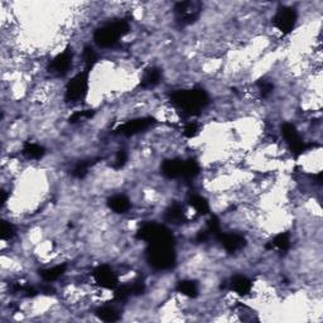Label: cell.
<instances>
[{"label": "cell", "instance_id": "83f0119b", "mask_svg": "<svg viewBox=\"0 0 323 323\" xmlns=\"http://www.w3.org/2000/svg\"><path fill=\"white\" fill-rule=\"evenodd\" d=\"M94 114H95L94 110L76 111V113L72 114V116L70 118V123H78V121L84 120V119H90L94 116Z\"/></svg>", "mask_w": 323, "mask_h": 323}, {"label": "cell", "instance_id": "ffe728a7", "mask_svg": "<svg viewBox=\"0 0 323 323\" xmlns=\"http://www.w3.org/2000/svg\"><path fill=\"white\" fill-rule=\"evenodd\" d=\"M290 248V236L288 232H282L277 235L274 239L266 245V249H278V250L287 251Z\"/></svg>", "mask_w": 323, "mask_h": 323}, {"label": "cell", "instance_id": "ac0fdd59", "mask_svg": "<svg viewBox=\"0 0 323 323\" xmlns=\"http://www.w3.org/2000/svg\"><path fill=\"white\" fill-rule=\"evenodd\" d=\"M190 205L195 208V211L200 215L205 216L210 213V205L207 200L200 195H192L190 197Z\"/></svg>", "mask_w": 323, "mask_h": 323}, {"label": "cell", "instance_id": "484cf974", "mask_svg": "<svg viewBox=\"0 0 323 323\" xmlns=\"http://www.w3.org/2000/svg\"><path fill=\"white\" fill-rule=\"evenodd\" d=\"M89 168H90L89 162H80V163L76 164V167L73 168L72 176L78 179H82L87 173H89Z\"/></svg>", "mask_w": 323, "mask_h": 323}, {"label": "cell", "instance_id": "6da1fadb", "mask_svg": "<svg viewBox=\"0 0 323 323\" xmlns=\"http://www.w3.org/2000/svg\"><path fill=\"white\" fill-rule=\"evenodd\" d=\"M172 102L189 115H197L208 104V95L202 89L179 90L172 94Z\"/></svg>", "mask_w": 323, "mask_h": 323}, {"label": "cell", "instance_id": "5b68a950", "mask_svg": "<svg viewBox=\"0 0 323 323\" xmlns=\"http://www.w3.org/2000/svg\"><path fill=\"white\" fill-rule=\"evenodd\" d=\"M137 237L139 240L150 244L173 243V235L167 227L157 224H145L138 231Z\"/></svg>", "mask_w": 323, "mask_h": 323}, {"label": "cell", "instance_id": "8992f818", "mask_svg": "<svg viewBox=\"0 0 323 323\" xmlns=\"http://www.w3.org/2000/svg\"><path fill=\"white\" fill-rule=\"evenodd\" d=\"M297 19H298V14H297L295 9L290 7H283L275 13L274 18H273V24L283 34H289L295 27Z\"/></svg>", "mask_w": 323, "mask_h": 323}, {"label": "cell", "instance_id": "44dd1931", "mask_svg": "<svg viewBox=\"0 0 323 323\" xmlns=\"http://www.w3.org/2000/svg\"><path fill=\"white\" fill-rule=\"evenodd\" d=\"M23 154L27 155L31 159H41L46 154V150H44V148L42 145L27 142L24 144V147H23Z\"/></svg>", "mask_w": 323, "mask_h": 323}, {"label": "cell", "instance_id": "9c48e42d", "mask_svg": "<svg viewBox=\"0 0 323 323\" xmlns=\"http://www.w3.org/2000/svg\"><path fill=\"white\" fill-rule=\"evenodd\" d=\"M282 134H283V138H284L285 142L288 143V145H289V148L292 149L293 153H295V154H302L303 152H306L308 145L303 142V139H302L301 135L298 134V131H297L294 125H292V124L289 123L283 124Z\"/></svg>", "mask_w": 323, "mask_h": 323}, {"label": "cell", "instance_id": "7a4b0ae2", "mask_svg": "<svg viewBox=\"0 0 323 323\" xmlns=\"http://www.w3.org/2000/svg\"><path fill=\"white\" fill-rule=\"evenodd\" d=\"M129 23L126 20H115L99 28L94 33V41L100 48H111L116 46L120 38L129 33Z\"/></svg>", "mask_w": 323, "mask_h": 323}, {"label": "cell", "instance_id": "8fae6325", "mask_svg": "<svg viewBox=\"0 0 323 323\" xmlns=\"http://www.w3.org/2000/svg\"><path fill=\"white\" fill-rule=\"evenodd\" d=\"M73 53L71 48H66L65 51L61 52L52 60L51 62V70L57 75H65L68 72L71 65H72Z\"/></svg>", "mask_w": 323, "mask_h": 323}, {"label": "cell", "instance_id": "4316f807", "mask_svg": "<svg viewBox=\"0 0 323 323\" xmlns=\"http://www.w3.org/2000/svg\"><path fill=\"white\" fill-rule=\"evenodd\" d=\"M0 235H2L3 240L12 239V237L15 235L14 225L10 224V222H8V221H3L2 222V232H0Z\"/></svg>", "mask_w": 323, "mask_h": 323}, {"label": "cell", "instance_id": "ba28073f", "mask_svg": "<svg viewBox=\"0 0 323 323\" xmlns=\"http://www.w3.org/2000/svg\"><path fill=\"white\" fill-rule=\"evenodd\" d=\"M94 279L99 287L105 289H116L119 285V279L116 273L107 265H100L92 273Z\"/></svg>", "mask_w": 323, "mask_h": 323}, {"label": "cell", "instance_id": "3957f363", "mask_svg": "<svg viewBox=\"0 0 323 323\" xmlns=\"http://www.w3.org/2000/svg\"><path fill=\"white\" fill-rule=\"evenodd\" d=\"M147 258L150 265L158 270L173 268V265L176 264V253H174L173 243L150 244Z\"/></svg>", "mask_w": 323, "mask_h": 323}, {"label": "cell", "instance_id": "d4e9b609", "mask_svg": "<svg viewBox=\"0 0 323 323\" xmlns=\"http://www.w3.org/2000/svg\"><path fill=\"white\" fill-rule=\"evenodd\" d=\"M82 57H84V62L86 63L87 70H90V68L97 62V53L95 52V49L90 46L85 47L84 52H82Z\"/></svg>", "mask_w": 323, "mask_h": 323}, {"label": "cell", "instance_id": "cb8c5ba5", "mask_svg": "<svg viewBox=\"0 0 323 323\" xmlns=\"http://www.w3.org/2000/svg\"><path fill=\"white\" fill-rule=\"evenodd\" d=\"M96 316L104 322H116L120 318L118 311L113 307H101L96 311Z\"/></svg>", "mask_w": 323, "mask_h": 323}, {"label": "cell", "instance_id": "d6986e66", "mask_svg": "<svg viewBox=\"0 0 323 323\" xmlns=\"http://www.w3.org/2000/svg\"><path fill=\"white\" fill-rule=\"evenodd\" d=\"M184 219V212L183 208L178 203H174L171 207L167 210L166 215H164V220L169 224H181Z\"/></svg>", "mask_w": 323, "mask_h": 323}, {"label": "cell", "instance_id": "f546056e", "mask_svg": "<svg viewBox=\"0 0 323 323\" xmlns=\"http://www.w3.org/2000/svg\"><path fill=\"white\" fill-rule=\"evenodd\" d=\"M126 160H128V154H126L125 150H119V152L116 153L115 160H114V168H123V167L125 166Z\"/></svg>", "mask_w": 323, "mask_h": 323}, {"label": "cell", "instance_id": "7402d4cb", "mask_svg": "<svg viewBox=\"0 0 323 323\" xmlns=\"http://www.w3.org/2000/svg\"><path fill=\"white\" fill-rule=\"evenodd\" d=\"M200 173V166L197 164V162L195 160H186L183 162V167H182V174H181V178L186 179H193L198 176Z\"/></svg>", "mask_w": 323, "mask_h": 323}, {"label": "cell", "instance_id": "9a60e30c", "mask_svg": "<svg viewBox=\"0 0 323 323\" xmlns=\"http://www.w3.org/2000/svg\"><path fill=\"white\" fill-rule=\"evenodd\" d=\"M230 287L236 294L248 295L251 292V282L245 275H235L230 282Z\"/></svg>", "mask_w": 323, "mask_h": 323}, {"label": "cell", "instance_id": "e0dca14e", "mask_svg": "<svg viewBox=\"0 0 323 323\" xmlns=\"http://www.w3.org/2000/svg\"><path fill=\"white\" fill-rule=\"evenodd\" d=\"M162 81V71L158 67H152L147 70L142 80V87H154Z\"/></svg>", "mask_w": 323, "mask_h": 323}, {"label": "cell", "instance_id": "f1b7e54d", "mask_svg": "<svg viewBox=\"0 0 323 323\" xmlns=\"http://www.w3.org/2000/svg\"><path fill=\"white\" fill-rule=\"evenodd\" d=\"M258 87H259V91H260L261 96L266 97V96H269L270 94H272L273 89H274V85H273L270 81L261 80V81L258 82Z\"/></svg>", "mask_w": 323, "mask_h": 323}, {"label": "cell", "instance_id": "52a82bcc", "mask_svg": "<svg viewBox=\"0 0 323 323\" xmlns=\"http://www.w3.org/2000/svg\"><path fill=\"white\" fill-rule=\"evenodd\" d=\"M153 124H154V119L153 118L134 119V120L126 121V123L119 125L115 129V133L124 135V137H133V135H137L142 133V131L147 130Z\"/></svg>", "mask_w": 323, "mask_h": 323}, {"label": "cell", "instance_id": "2e32d148", "mask_svg": "<svg viewBox=\"0 0 323 323\" xmlns=\"http://www.w3.org/2000/svg\"><path fill=\"white\" fill-rule=\"evenodd\" d=\"M67 270V265L66 264H60V265H56L53 268H48L42 270L39 274H41V278L44 280L46 283H52L55 280H57L58 278L62 277L63 274Z\"/></svg>", "mask_w": 323, "mask_h": 323}, {"label": "cell", "instance_id": "7c38bea8", "mask_svg": "<svg viewBox=\"0 0 323 323\" xmlns=\"http://www.w3.org/2000/svg\"><path fill=\"white\" fill-rule=\"evenodd\" d=\"M217 241L221 243L225 250L227 253H236L240 249L244 248L245 245V239L239 234H226V232H221L219 236L216 237Z\"/></svg>", "mask_w": 323, "mask_h": 323}, {"label": "cell", "instance_id": "4fadbf2b", "mask_svg": "<svg viewBox=\"0 0 323 323\" xmlns=\"http://www.w3.org/2000/svg\"><path fill=\"white\" fill-rule=\"evenodd\" d=\"M183 160L181 159H168L162 164V174L168 179L181 178Z\"/></svg>", "mask_w": 323, "mask_h": 323}, {"label": "cell", "instance_id": "603a6c76", "mask_svg": "<svg viewBox=\"0 0 323 323\" xmlns=\"http://www.w3.org/2000/svg\"><path fill=\"white\" fill-rule=\"evenodd\" d=\"M177 290L183 295L191 297V298H195L198 294L197 284L192 282V280H182V282H179L178 285H177Z\"/></svg>", "mask_w": 323, "mask_h": 323}, {"label": "cell", "instance_id": "277c9868", "mask_svg": "<svg viewBox=\"0 0 323 323\" xmlns=\"http://www.w3.org/2000/svg\"><path fill=\"white\" fill-rule=\"evenodd\" d=\"M89 92V70L82 71L71 78L66 86L65 99L67 102H76L85 99Z\"/></svg>", "mask_w": 323, "mask_h": 323}, {"label": "cell", "instance_id": "4dcf8cb0", "mask_svg": "<svg viewBox=\"0 0 323 323\" xmlns=\"http://www.w3.org/2000/svg\"><path fill=\"white\" fill-rule=\"evenodd\" d=\"M198 134V124L191 123L187 124L183 129V135L187 138H195Z\"/></svg>", "mask_w": 323, "mask_h": 323}, {"label": "cell", "instance_id": "5bb4252c", "mask_svg": "<svg viewBox=\"0 0 323 323\" xmlns=\"http://www.w3.org/2000/svg\"><path fill=\"white\" fill-rule=\"evenodd\" d=\"M109 207L116 213H125L130 210L131 202L126 196L124 195H115L109 200Z\"/></svg>", "mask_w": 323, "mask_h": 323}, {"label": "cell", "instance_id": "30bf717a", "mask_svg": "<svg viewBox=\"0 0 323 323\" xmlns=\"http://www.w3.org/2000/svg\"><path fill=\"white\" fill-rule=\"evenodd\" d=\"M174 10H176L177 17H178V20L182 24H191V23H193L197 19L198 14H200L198 4L192 2L177 3Z\"/></svg>", "mask_w": 323, "mask_h": 323}]
</instances>
